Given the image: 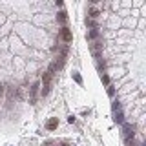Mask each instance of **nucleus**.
<instances>
[{
	"instance_id": "17",
	"label": "nucleus",
	"mask_w": 146,
	"mask_h": 146,
	"mask_svg": "<svg viewBox=\"0 0 146 146\" xmlns=\"http://www.w3.org/2000/svg\"><path fill=\"white\" fill-rule=\"evenodd\" d=\"M119 110H121V104L115 100V102H113V111H119Z\"/></svg>"
},
{
	"instance_id": "2",
	"label": "nucleus",
	"mask_w": 146,
	"mask_h": 146,
	"mask_svg": "<svg viewBox=\"0 0 146 146\" xmlns=\"http://www.w3.org/2000/svg\"><path fill=\"white\" fill-rule=\"evenodd\" d=\"M58 36H60V40H62V42H66V44H70L71 40H73V33H71V29H70L68 26H62V27H60Z\"/></svg>"
},
{
	"instance_id": "8",
	"label": "nucleus",
	"mask_w": 146,
	"mask_h": 146,
	"mask_svg": "<svg viewBox=\"0 0 146 146\" xmlns=\"http://www.w3.org/2000/svg\"><path fill=\"white\" fill-rule=\"evenodd\" d=\"M57 20L60 22V24H66V22H68V13H66V11H60V13L57 15Z\"/></svg>"
},
{
	"instance_id": "6",
	"label": "nucleus",
	"mask_w": 146,
	"mask_h": 146,
	"mask_svg": "<svg viewBox=\"0 0 146 146\" xmlns=\"http://www.w3.org/2000/svg\"><path fill=\"white\" fill-rule=\"evenodd\" d=\"M57 126H58V119H57V117L49 119V121H48V124H46V128H48L49 131H53V130H55V128H57Z\"/></svg>"
},
{
	"instance_id": "10",
	"label": "nucleus",
	"mask_w": 146,
	"mask_h": 146,
	"mask_svg": "<svg viewBox=\"0 0 146 146\" xmlns=\"http://www.w3.org/2000/svg\"><path fill=\"white\" fill-rule=\"evenodd\" d=\"M97 68H99V71H100V73H104V70H106V62L100 60V58H97Z\"/></svg>"
},
{
	"instance_id": "3",
	"label": "nucleus",
	"mask_w": 146,
	"mask_h": 146,
	"mask_svg": "<svg viewBox=\"0 0 146 146\" xmlns=\"http://www.w3.org/2000/svg\"><path fill=\"white\" fill-rule=\"evenodd\" d=\"M90 49L91 53H93L95 58H100V51H102V42L100 40H93V42L90 44Z\"/></svg>"
},
{
	"instance_id": "7",
	"label": "nucleus",
	"mask_w": 146,
	"mask_h": 146,
	"mask_svg": "<svg viewBox=\"0 0 146 146\" xmlns=\"http://www.w3.org/2000/svg\"><path fill=\"white\" fill-rule=\"evenodd\" d=\"M113 121H115L117 124H122V122H124V115H122L121 110H119V111H113Z\"/></svg>"
},
{
	"instance_id": "12",
	"label": "nucleus",
	"mask_w": 146,
	"mask_h": 146,
	"mask_svg": "<svg viewBox=\"0 0 146 146\" xmlns=\"http://www.w3.org/2000/svg\"><path fill=\"white\" fill-rule=\"evenodd\" d=\"M86 26H90L91 27V29H97V22H93V20H90V18H86Z\"/></svg>"
},
{
	"instance_id": "15",
	"label": "nucleus",
	"mask_w": 146,
	"mask_h": 146,
	"mask_svg": "<svg viewBox=\"0 0 146 146\" xmlns=\"http://www.w3.org/2000/svg\"><path fill=\"white\" fill-rule=\"evenodd\" d=\"M126 146H137L133 139H126Z\"/></svg>"
},
{
	"instance_id": "13",
	"label": "nucleus",
	"mask_w": 146,
	"mask_h": 146,
	"mask_svg": "<svg viewBox=\"0 0 146 146\" xmlns=\"http://www.w3.org/2000/svg\"><path fill=\"white\" fill-rule=\"evenodd\" d=\"M100 79H102V84H106V86H110V77L106 75V73H100Z\"/></svg>"
},
{
	"instance_id": "5",
	"label": "nucleus",
	"mask_w": 146,
	"mask_h": 146,
	"mask_svg": "<svg viewBox=\"0 0 146 146\" xmlns=\"http://www.w3.org/2000/svg\"><path fill=\"white\" fill-rule=\"evenodd\" d=\"M38 88H40V82H35V84L29 88V102H31V104H35V100H36V95H38Z\"/></svg>"
},
{
	"instance_id": "9",
	"label": "nucleus",
	"mask_w": 146,
	"mask_h": 146,
	"mask_svg": "<svg viewBox=\"0 0 146 146\" xmlns=\"http://www.w3.org/2000/svg\"><path fill=\"white\" fill-rule=\"evenodd\" d=\"M97 36H99V31L97 29H91L88 35H86V38L88 40H91V42H93V40H97Z\"/></svg>"
},
{
	"instance_id": "1",
	"label": "nucleus",
	"mask_w": 146,
	"mask_h": 146,
	"mask_svg": "<svg viewBox=\"0 0 146 146\" xmlns=\"http://www.w3.org/2000/svg\"><path fill=\"white\" fill-rule=\"evenodd\" d=\"M51 73H48V71H44V75H42V90H40V95L42 97H48V93H49V90H51Z\"/></svg>"
},
{
	"instance_id": "4",
	"label": "nucleus",
	"mask_w": 146,
	"mask_h": 146,
	"mask_svg": "<svg viewBox=\"0 0 146 146\" xmlns=\"http://www.w3.org/2000/svg\"><path fill=\"white\" fill-rule=\"evenodd\" d=\"M122 133L126 135V139H133V135H135V126L133 124H128V122H122Z\"/></svg>"
},
{
	"instance_id": "14",
	"label": "nucleus",
	"mask_w": 146,
	"mask_h": 146,
	"mask_svg": "<svg viewBox=\"0 0 146 146\" xmlns=\"http://www.w3.org/2000/svg\"><path fill=\"white\" fill-rule=\"evenodd\" d=\"M73 79H75V82H79V84H82V77H80L77 71H73Z\"/></svg>"
},
{
	"instance_id": "11",
	"label": "nucleus",
	"mask_w": 146,
	"mask_h": 146,
	"mask_svg": "<svg viewBox=\"0 0 146 146\" xmlns=\"http://www.w3.org/2000/svg\"><path fill=\"white\" fill-rule=\"evenodd\" d=\"M99 15H100L99 9H90V20H91V18H97Z\"/></svg>"
},
{
	"instance_id": "16",
	"label": "nucleus",
	"mask_w": 146,
	"mask_h": 146,
	"mask_svg": "<svg viewBox=\"0 0 146 146\" xmlns=\"http://www.w3.org/2000/svg\"><path fill=\"white\" fill-rule=\"evenodd\" d=\"M113 93H115V90H113V86H108V95H110V97H113Z\"/></svg>"
},
{
	"instance_id": "18",
	"label": "nucleus",
	"mask_w": 146,
	"mask_h": 146,
	"mask_svg": "<svg viewBox=\"0 0 146 146\" xmlns=\"http://www.w3.org/2000/svg\"><path fill=\"white\" fill-rule=\"evenodd\" d=\"M2 95H4V86L0 84V99H2Z\"/></svg>"
}]
</instances>
